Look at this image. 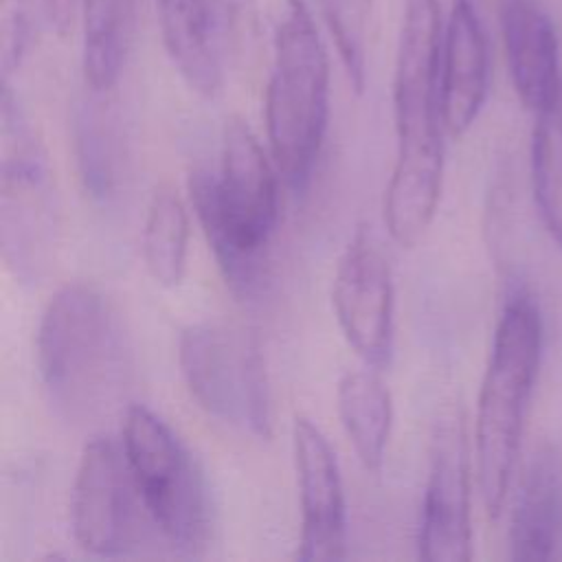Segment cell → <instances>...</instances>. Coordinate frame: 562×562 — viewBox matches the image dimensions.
<instances>
[{"label":"cell","instance_id":"cell-3","mask_svg":"<svg viewBox=\"0 0 562 562\" xmlns=\"http://www.w3.org/2000/svg\"><path fill=\"white\" fill-rule=\"evenodd\" d=\"M277 165L252 130L231 119L220 171L193 169L189 195L217 268L241 301H257L270 281V241L279 220Z\"/></svg>","mask_w":562,"mask_h":562},{"label":"cell","instance_id":"cell-9","mask_svg":"<svg viewBox=\"0 0 562 562\" xmlns=\"http://www.w3.org/2000/svg\"><path fill=\"white\" fill-rule=\"evenodd\" d=\"M149 525L154 520L123 443L108 435L92 437L81 450L70 496V527L77 544L101 558L130 555L147 540Z\"/></svg>","mask_w":562,"mask_h":562},{"label":"cell","instance_id":"cell-20","mask_svg":"<svg viewBox=\"0 0 562 562\" xmlns=\"http://www.w3.org/2000/svg\"><path fill=\"white\" fill-rule=\"evenodd\" d=\"M140 250L145 268L156 283L173 288L182 281L189 250V215L171 187H160L149 200Z\"/></svg>","mask_w":562,"mask_h":562},{"label":"cell","instance_id":"cell-13","mask_svg":"<svg viewBox=\"0 0 562 562\" xmlns=\"http://www.w3.org/2000/svg\"><path fill=\"white\" fill-rule=\"evenodd\" d=\"M487 86L485 29L472 0H454L441 44V116L450 136L459 138L472 127L485 103Z\"/></svg>","mask_w":562,"mask_h":562},{"label":"cell","instance_id":"cell-21","mask_svg":"<svg viewBox=\"0 0 562 562\" xmlns=\"http://www.w3.org/2000/svg\"><path fill=\"white\" fill-rule=\"evenodd\" d=\"M531 140V180L540 217L562 250V86L536 112Z\"/></svg>","mask_w":562,"mask_h":562},{"label":"cell","instance_id":"cell-23","mask_svg":"<svg viewBox=\"0 0 562 562\" xmlns=\"http://www.w3.org/2000/svg\"><path fill=\"white\" fill-rule=\"evenodd\" d=\"M29 42L26 0H2V70L7 75L20 64Z\"/></svg>","mask_w":562,"mask_h":562},{"label":"cell","instance_id":"cell-14","mask_svg":"<svg viewBox=\"0 0 562 562\" xmlns=\"http://www.w3.org/2000/svg\"><path fill=\"white\" fill-rule=\"evenodd\" d=\"M501 31L509 77L525 108L542 110L560 90V44L538 0H503Z\"/></svg>","mask_w":562,"mask_h":562},{"label":"cell","instance_id":"cell-2","mask_svg":"<svg viewBox=\"0 0 562 562\" xmlns=\"http://www.w3.org/2000/svg\"><path fill=\"white\" fill-rule=\"evenodd\" d=\"M35 349L44 393L64 422L86 426L123 402L134 373L132 345L119 312L94 285L68 283L50 296Z\"/></svg>","mask_w":562,"mask_h":562},{"label":"cell","instance_id":"cell-16","mask_svg":"<svg viewBox=\"0 0 562 562\" xmlns=\"http://www.w3.org/2000/svg\"><path fill=\"white\" fill-rule=\"evenodd\" d=\"M562 544V454L540 443L520 476L512 522L514 560H551Z\"/></svg>","mask_w":562,"mask_h":562},{"label":"cell","instance_id":"cell-8","mask_svg":"<svg viewBox=\"0 0 562 562\" xmlns=\"http://www.w3.org/2000/svg\"><path fill=\"white\" fill-rule=\"evenodd\" d=\"M57 235L59 206L46 154L4 83L0 246L9 272L20 283H37L55 259Z\"/></svg>","mask_w":562,"mask_h":562},{"label":"cell","instance_id":"cell-24","mask_svg":"<svg viewBox=\"0 0 562 562\" xmlns=\"http://www.w3.org/2000/svg\"><path fill=\"white\" fill-rule=\"evenodd\" d=\"M42 2H44V11H46L50 24L55 29L64 31L72 20V11H75L77 0H42Z\"/></svg>","mask_w":562,"mask_h":562},{"label":"cell","instance_id":"cell-10","mask_svg":"<svg viewBox=\"0 0 562 562\" xmlns=\"http://www.w3.org/2000/svg\"><path fill=\"white\" fill-rule=\"evenodd\" d=\"M417 547L428 562L472 558L470 448L459 406L443 411L435 424Z\"/></svg>","mask_w":562,"mask_h":562},{"label":"cell","instance_id":"cell-1","mask_svg":"<svg viewBox=\"0 0 562 562\" xmlns=\"http://www.w3.org/2000/svg\"><path fill=\"white\" fill-rule=\"evenodd\" d=\"M441 44L439 0H406L393 72L397 158L384 191V224L402 248L424 237L441 195Z\"/></svg>","mask_w":562,"mask_h":562},{"label":"cell","instance_id":"cell-4","mask_svg":"<svg viewBox=\"0 0 562 562\" xmlns=\"http://www.w3.org/2000/svg\"><path fill=\"white\" fill-rule=\"evenodd\" d=\"M540 351V312L531 296L518 290L503 305L476 406V479L492 520L501 516L512 485Z\"/></svg>","mask_w":562,"mask_h":562},{"label":"cell","instance_id":"cell-5","mask_svg":"<svg viewBox=\"0 0 562 562\" xmlns=\"http://www.w3.org/2000/svg\"><path fill=\"white\" fill-rule=\"evenodd\" d=\"M329 119V61L303 0H285L266 86V130L279 176L294 193L310 187Z\"/></svg>","mask_w":562,"mask_h":562},{"label":"cell","instance_id":"cell-12","mask_svg":"<svg viewBox=\"0 0 562 562\" xmlns=\"http://www.w3.org/2000/svg\"><path fill=\"white\" fill-rule=\"evenodd\" d=\"M292 454L301 498L296 558L305 562L342 560L347 507L338 459L323 430L303 415L292 424Z\"/></svg>","mask_w":562,"mask_h":562},{"label":"cell","instance_id":"cell-7","mask_svg":"<svg viewBox=\"0 0 562 562\" xmlns=\"http://www.w3.org/2000/svg\"><path fill=\"white\" fill-rule=\"evenodd\" d=\"M178 364L200 408L241 435L268 439L272 397L257 338L228 321H200L182 329Z\"/></svg>","mask_w":562,"mask_h":562},{"label":"cell","instance_id":"cell-17","mask_svg":"<svg viewBox=\"0 0 562 562\" xmlns=\"http://www.w3.org/2000/svg\"><path fill=\"white\" fill-rule=\"evenodd\" d=\"M338 417L349 443L364 470L378 472L384 463L391 426L393 400L375 369L347 371L336 391Z\"/></svg>","mask_w":562,"mask_h":562},{"label":"cell","instance_id":"cell-15","mask_svg":"<svg viewBox=\"0 0 562 562\" xmlns=\"http://www.w3.org/2000/svg\"><path fill=\"white\" fill-rule=\"evenodd\" d=\"M162 42L180 77L213 97L224 81L222 0H156Z\"/></svg>","mask_w":562,"mask_h":562},{"label":"cell","instance_id":"cell-19","mask_svg":"<svg viewBox=\"0 0 562 562\" xmlns=\"http://www.w3.org/2000/svg\"><path fill=\"white\" fill-rule=\"evenodd\" d=\"M75 156L86 193L94 202H110L121 182L123 145L114 116L99 101H86L75 114Z\"/></svg>","mask_w":562,"mask_h":562},{"label":"cell","instance_id":"cell-11","mask_svg":"<svg viewBox=\"0 0 562 562\" xmlns=\"http://www.w3.org/2000/svg\"><path fill=\"white\" fill-rule=\"evenodd\" d=\"M331 303L349 347L371 369H384L393 353L395 290L389 259L364 228H358L338 259Z\"/></svg>","mask_w":562,"mask_h":562},{"label":"cell","instance_id":"cell-22","mask_svg":"<svg viewBox=\"0 0 562 562\" xmlns=\"http://www.w3.org/2000/svg\"><path fill=\"white\" fill-rule=\"evenodd\" d=\"M373 0H318L325 24L356 90L364 86L367 31Z\"/></svg>","mask_w":562,"mask_h":562},{"label":"cell","instance_id":"cell-6","mask_svg":"<svg viewBox=\"0 0 562 562\" xmlns=\"http://www.w3.org/2000/svg\"><path fill=\"white\" fill-rule=\"evenodd\" d=\"M121 443L160 536L182 553L198 555L213 531V503L189 448L143 404L125 408Z\"/></svg>","mask_w":562,"mask_h":562},{"label":"cell","instance_id":"cell-18","mask_svg":"<svg viewBox=\"0 0 562 562\" xmlns=\"http://www.w3.org/2000/svg\"><path fill=\"white\" fill-rule=\"evenodd\" d=\"M140 0H81L83 77L105 94L119 81L134 44Z\"/></svg>","mask_w":562,"mask_h":562}]
</instances>
